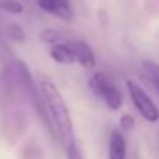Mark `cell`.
I'll return each instance as SVG.
<instances>
[{
	"instance_id": "obj_6",
	"label": "cell",
	"mask_w": 159,
	"mask_h": 159,
	"mask_svg": "<svg viewBox=\"0 0 159 159\" xmlns=\"http://www.w3.org/2000/svg\"><path fill=\"white\" fill-rule=\"evenodd\" d=\"M67 45L70 46L74 56V60L77 61L80 66H82L87 70H92L96 64V57L95 53H93L92 48L84 41H80V39H73L69 41Z\"/></svg>"
},
{
	"instance_id": "obj_15",
	"label": "cell",
	"mask_w": 159,
	"mask_h": 159,
	"mask_svg": "<svg viewBox=\"0 0 159 159\" xmlns=\"http://www.w3.org/2000/svg\"><path fill=\"white\" fill-rule=\"evenodd\" d=\"M2 48H3V43H2V41H0V52H2Z\"/></svg>"
},
{
	"instance_id": "obj_2",
	"label": "cell",
	"mask_w": 159,
	"mask_h": 159,
	"mask_svg": "<svg viewBox=\"0 0 159 159\" xmlns=\"http://www.w3.org/2000/svg\"><path fill=\"white\" fill-rule=\"evenodd\" d=\"M14 73H16L18 81L21 82V85L24 87L25 92H27V95H28V99H30V102L32 103L36 115L39 116V119L42 120V123L46 126L48 131H49L53 137H56L55 127H53L52 119H50L49 112H48V107H46V103H45L43 95H42L39 87H36V84H35V81H34L32 75H31L30 69L27 67V64L22 63V61H17V63L14 64Z\"/></svg>"
},
{
	"instance_id": "obj_10",
	"label": "cell",
	"mask_w": 159,
	"mask_h": 159,
	"mask_svg": "<svg viewBox=\"0 0 159 159\" xmlns=\"http://www.w3.org/2000/svg\"><path fill=\"white\" fill-rule=\"evenodd\" d=\"M6 34L7 36L14 42H25V32L22 30V27L16 21H11L10 24H7L6 27Z\"/></svg>"
},
{
	"instance_id": "obj_13",
	"label": "cell",
	"mask_w": 159,
	"mask_h": 159,
	"mask_svg": "<svg viewBox=\"0 0 159 159\" xmlns=\"http://www.w3.org/2000/svg\"><path fill=\"white\" fill-rule=\"evenodd\" d=\"M134 126H135V120H134V117H133L131 115H129V113L121 115V117H120V127L124 130V131H130L131 129H134Z\"/></svg>"
},
{
	"instance_id": "obj_1",
	"label": "cell",
	"mask_w": 159,
	"mask_h": 159,
	"mask_svg": "<svg viewBox=\"0 0 159 159\" xmlns=\"http://www.w3.org/2000/svg\"><path fill=\"white\" fill-rule=\"evenodd\" d=\"M39 89L43 95L48 112H49L53 127H55L57 141L61 144L64 149H67L71 144L75 143V135L73 119L66 101L63 99V95L60 93L55 82H52L48 78H42L39 81Z\"/></svg>"
},
{
	"instance_id": "obj_9",
	"label": "cell",
	"mask_w": 159,
	"mask_h": 159,
	"mask_svg": "<svg viewBox=\"0 0 159 159\" xmlns=\"http://www.w3.org/2000/svg\"><path fill=\"white\" fill-rule=\"evenodd\" d=\"M143 69H144V71H145L148 80L159 91V64L152 60H145L143 63Z\"/></svg>"
},
{
	"instance_id": "obj_4",
	"label": "cell",
	"mask_w": 159,
	"mask_h": 159,
	"mask_svg": "<svg viewBox=\"0 0 159 159\" xmlns=\"http://www.w3.org/2000/svg\"><path fill=\"white\" fill-rule=\"evenodd\" d=\"M127 84V91H129V95L131 98L133 103H134L135 109L138 110L141 116L145 119L149 123H155L159 120V109L155 105V102L149 98V95L144 91L143 87L137 84L133 80H129L126 82Z\"/></svg>"
},
{
	"instance_id": "obj_12",
	"label": "cell",
	"mask_w": 159,
	"mask_h": 159,
	"mask_svg": "<svg viewBox=\"0 0 159 159\" xmlns=\"http://www.w3.org/2000/svg\"><path fill=\"white\" fill-rule=\"evenodd\" d=\"M41 41L45 42V43H56V42L60 41V32L56 30H53V28H46V30H43L41 32Z\"/></svg>"
},
{
	"instance_id": "obj_5",
	"label": "cell",
	"mask_w": 159,
	"mask_h": 159,
	"mask_svg": "<svg viewBox=\"0 0 159 159\" xmlns=\"http://www.w3.org/2000/svg\"><path fill=\"white\" fill-rule=\"evenodd\" d=\"M36 4L42 11L61 20V21L70 22L74 16L69 0H36Z\"/></svg>"
},
{
	"instance_id": "obj_11",
	"label": "cell",
	"mask_w": 159,
	"mask_h": 159,
	"mask_svg": "<svg viewBox=\"0 0 159 159\" xmlns=\"http://www.w3.org/2000/svg\"><path fill=\"white\" fill-rule=\"evenodd\" d=\"M0 8L8 14H21L24 11V4L18 0H0Z\"/></svg>"
},
{
	"instance_id": "obj_14",
	"label": "cell",
	"mask_w": 159,
	"mask_h": 159,
	"mask_svg": "<svg viewBox=\"0 0 159 159\" xmlns=\"http://www.w3.org/2000/svg\"><path fill=\"white\" fill-rule=\"evenodd\" d=\"M66 152H67V158L69 159H84V155H82V151L77 144V141H75L74 144H71V145L66 149Z\"/></svg>"
},
{
	"instance_id": "obj_7",
	"label": "cell",
	"mask_w": 159,
	"mask_h": 159,
	"mask_svg": "<svg viewBox=\"0 0 159 159\" xmlns=\"http://www.w3.org/2000/svg\"><path fill=\"white\" fill-rule=\"evenodd\" d=\"M127 158V144L124 135L119 130H113L109 137V152L107 159H126Z\"/></svg>"
},
{
	"instance_id": "obj_8",
	"label": "cell",
	"mask_w": 159,
	"mask_h": 159,
	"mask_svg": "<svg viewBox=\"0 0 159 159\" xmlns=\"http://www.w3.org/2000/svg\"><path fill=\"white\" fill-rule=\"evenodd\" d=\"M49 55L52 57V60H55L59 64H73L75 63L73 52L70 49V46L66 43H60V42H56L52 45V48L49 49Z\"/></svg>"
},
{
	"instance_id": "obj_3",
	"label": "cell",
	"mask_w": 159,
	"mask_h": 159,
	"mask_svg": "<svg viewBox=\"0 0 159 159\" xmlns=\"http://www.w3.org/2000/svg\"><path fill=\"white\" fill-rule=\"evenodd\" d=\"M92 93L106 103L110 110H119L123 105V95L120 89L110 81L103 73H93L88 81Z\"/></svg>"
}]
</instances>
